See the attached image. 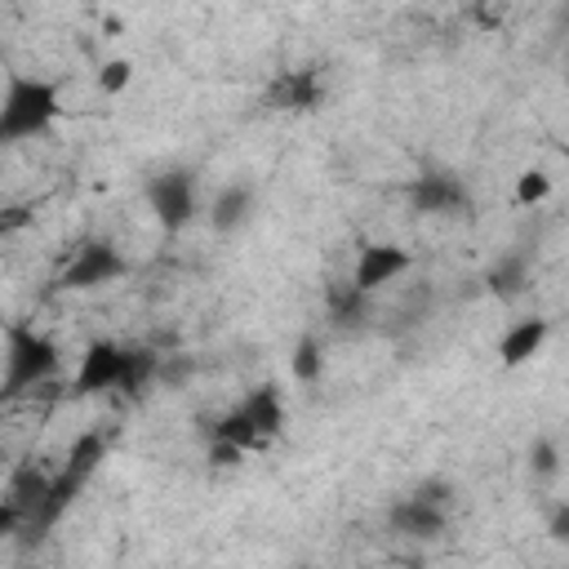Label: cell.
<instances>
[{
	"label": "cell",
	"instance_id": "19",
	"mask_svg": "<svg viewBox=\"0 0 569 569\" xmlns=\"http://www.w3.org/2000/svg\"><path fill=\"white\" fill-rule=\"evenodd\" d=\"M129 80H133V62H129V58H107V62L98 67V89H102L107 98L124 93Z\"/></svg>",
	"mask_w": 569,
	"mask_h": 569
},
{
	"label": "cell",
	"instance_id": "22",
	"mask_svg": "<svg viewBox=\"0 0 569 569\" xmlns=\"http://www.w3.org/2000/svg\"><path fill=\"white\" fill-rule=\"evenodd\" d=\"M244 453L240 449H231V445H209V462H218V467H236Z\"/></svg>",
	"mask_w": 569,
	"mask_h": 569
},
{
	"label": "cell",
	"instance_id": "9",
	"mask_svg": "<svg viewBox=\"0 0 569 569\" xmlns=\"http://www.w3.org/2000/svg\"><path fill=\"white\" fill-rule=\"evenodd\" d=\"M547 333H551V325H547L542 316L516 320V325L498 338V365H502V369H520V365H529V360L542 351Z\"/></svg>",
	"mask_w": 569,
	"mask_h": 569
},
{
	"label": "cell",
	"instance_id": "4",
	"mask_svg": "<svg viewBox=\"0 0 569 569\" xmlns=\"http://www.w3.org/2000/svg\"><path fill=\"white\" fill-rule=\"evenodd\" d=\"M124 365H129V347H116L107 338L89 342L76 369V396H93V391H120L124 382Z\"/></svg>",
	"mask_w": 569,
	"mask_h": 569
},
{
	"label": "cell",
	"instance_id": "20",
	"mask_svg": "<svg viewBox=\"0 0 569 569\" xmlns=\"http://www.w3.org/2000/svg\"><path fill=\"white\" fill-rule=\"evenodd\" d=\"M529 467H533V476H542V480H551V476L560 471V449H556L551 436H538V440L529 445Z\"/></svg>",
	"mask_w": 569,
	"mask_h": 569
},
{
	"label": "cell",
	"instance_id": "17",
	"mask_svg": "<svg viewBox=\"0 0 569 569\" xmlns=\"http://www.w3.org/2000/svg\"><path fill=\"white\" fill-rule=\"evenodd\" d=\"M360 311H365V293H360L356 284H338V289H329V316H333L338 325H356Z\"/></svg>",
	"mask_w": 569,
	"mask_h": 569
},
{
	"label": "cell",
	"instance_id": "15",
	"mask_svg": "<svg viewBox=\"0 0 569 569\" xmlns=\"http://www.w3.org/2000/svg\"><path fill=\"white\" fill-rule=\"evenodd\" d=\"M156 373H160V356L147 351V347H129V365H124L120 391H124V396H142V391L156 382Z\"/></svg>",
	"mask_w": 569,
	"mask_h": 569
},
{
	"label": "cell",
	"instance_id": "2",
	"mask_svg": "<svg viewBox=\"0 0 569 569\" xmlns=\"http://www.w3.org/2000/svg\"><path fill=\"white\" fill-rule=\"evenodd\" d=\"M53 373H58V342L36 329H13L9 356H4V391L18 396L27 387H40Z\"/></svg>",
	"mask_w": 569,
	"mask_h": 569
},
{
	"label": "cell",
	"instance_id": "21",
	"mask_svg": "<svg viewBox=\"0 0 569 569\" xmlns=\"http://www.w3.org/2000/svg\"><path fill=\"white\" fill-rule=\"evenodd\" d=\"M547 533H551L556 542H569V502L551 507V516H547Z\"/></svg>",
	"mask_w": 569,
	"mask_h": 569
},
{
	"label": "cell",
	"instance_id": "14",
	"mask_svg": "<svg viewBox=\"0 0 569 569\" xmlns=\"http://www.w3.org/2000/svg\"><path fill=\"white\" fill-rule=\"evenodd\" d=\"M485 284L498 293V298H520L525 284H529V262L525 258H498L485 276Z\"/></svg>",
	"mask_w": 569,
	"mask_h": 569
},
{
	"label": "cell",
	"instance_id": "13",
	"mask_svg": "<svg viewBox=\"0 0 569 569\" xmlns=\"http://www.w3.org/2000/svg\"><path fill=\"white\" fill-rule=\"evenodd\" d=\"M249 209H253V191L249 187H222L218 200H213L209 222H213V231H236L249 218Z\"/></svg>",
	"mask_w": 569,
	"mask_h": 569
},
{
	"label": "cell",
	"instance_id": "16",
	"mask_svg": "<svg viewBox=\"0 0 569 569\" xmlns=\"http://www.w3.org/2000/svg\"><path fill=\"white\" fill-rule=\"evenodd\" d=\"M289 369H293V378H298V382H316V378H320V369H325L320 338L302 333V338H298V347H293V356H289Z\"/></svg>",
	"mask_w": 569,
	"mask_h": 569
},
{
	"label": "cell",
	"instance_id": "18",
	"mask_svg": "<svg viewBox=\"0 0 569 569\" xmlns=\"http://www.w3.org/2000/svg\"><path fill=\"white\" fill-rule=\"evenodd\" d=\"M547 196H551V178H547L542 169L516 173V204H520V209H533V204H542Z\"/></svg>",
	"mask_w": 569,
	"mask_h": 569
},
{
	"label": "cell",
	"instance_id": "1",
	"mask_svg": "<svg viewBox=\"0 0 569 569\" xmlns=\"http://www.w3.org/2000/svg\"><path fill=\"white\" fill-rule=\"evenodd\" d=\"M62 116L58 84L40 76H9L4 102H0V142H22L44 133Z\"/></svg>",
	"mask_w": 569,
	"mask_h": 569
},
{
	"label": "cell",
	"instance_id": "5",
	"mask_svg": "<svg viewBox=\"0 0 569 569\" xmlns=\"http://www.w3.org/2000/svg\"><path fill=\"white\" fill-rule=\"evenodd\" d=\"M124 276V258L111 244H80L76 258L62 267V289H98Z\"/></svg>",
	"mask_w": 569,
	"mask_h": 569
},
{
	"label": "cell",
	"instance_id": "11",
	"mask_svg": "<svg viewBox=\"0 0 569 569\" xmlns=\"http://www.w3.org/2000/svg\"><path fill=\"white\" fill-rule=\"evenodd\" d=\"M240 413L253 422V431L271 445L280 431H284V400H280V387H271V382H262V387H253L244 400H240Z\"/></svg>",
	"mask_w": 569,
	"mask_h": 569
},
{
	"label": "cell",
	"instance_id": "12",
	"mask_svg": "<svg viewBox=\"0 0 569 569\" xmlns=\"http://www.w3.org/2000/svg\"><path fill=\"white\" fill-rule=\"evenodd\" d=\"M213 445H231V449H240V453H258V449H267V440L253 431V422L240 413V405L213 422Z\"/></svg>",
	"mask_w": 569,
	"mask_h": 569
},
{
	"label": "cell",
	"instance_id": "23",
	"mask_svg": "<svg viewBox=\"0 0 569 569\" xmlns=\"http://www.w3.org/2000/svg\"><path fill=\"white\" fill-rule=\"evenodd\" d=\"M565 160H569V147H565Z\"/></svg>",
	"mask_w": 569,
	"mask_h": 569
},
{
	"label": "cell",
	"instance_id": "6",
	"mask_svg": "<svg viewBox=\"0 0 569 569\" xmlns=\"http://www.w3.org/2000/svg\"><path fill=\"white\" fill-rule=\"evenodd\" d=\"M413 267V253L400 249V244H365L360 258H356V271H351V284L369 298L373 289L391 284L396 276H405Z\"/></svg>",
	"mask_w": 569,
	"mask_h": 569
},
{
	"label": "cell",
	"instance_id": "10",
	"mask_svg": "<svg viewBox=\"0 0 569 569\" xmlns=\"http://www.w3.org/2000/svg\"><path fill=\"white\" fill-rule=\"evenodd\" d=\"M387 520H391V529L405 533V538H436V533L445 529L449 511L436 507V502H427V498H418V493H409V498H400V502L391 507Z\"/></svg>",
	"mask_w": 569,
	"mask_h": 569
},
{
	"label": "cell",
	"instance_id": "7",
	"mask_svg": "<svg viewBox=\"0 0 569 569\" xmlns=\"http://www.w3.org/2000/svg\"><path fill=\"white\" fill-rule=\"evenodd\" d=\"M320 102H325V84H320V76L311 67H302V71H276L271 84H267V107L271 111L302 116V111H316Z\"/></svg>",
	"mask_w": 569,
	"mask_h": 569
},
{
	"label": "cell",
	"instance_id": "3",
	"mask_svg": "<svg viewBox=\"0 0 569 569\" xmlns=\"http://www.w3.org/2000/svg\"><path fill=\"white\" fill-rule=\"evenodd\" d=\"M147 204L164 231H182L196 218V178L187 169H169L147 182Z\"/></svg>",
	"mask_w": 569,
	"mask_h": 569
},
{
	"label": "cell",
	"instance_id": "8",
	"mask_svg": "<svg viewBox=\"0 0 569 569\" xmlns=\"http://www.w3.org/2000/svg\"><path fill=\"white\" fill-rule=\"evenodd\" d=\"M409 200L418 213H458L467 209V187L453 173H422L409 182Z\"/></svg>",
	"mask_w": 569,
	"mask_h": 569
}]
</instances>
